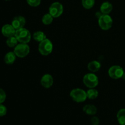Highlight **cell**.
<instances>
[{"label":"cell","mask_w":125,"mask_h":125,"mask_svg":"<svg viewBox=\"0 0 125 125\" xmlns=\"http://www.w3.org/2000/svg\"><path fill=\"white\" fill-rule=\"evenodd\" d=\"M70 97L76 103H83L87 98L86 92L81 89H74L70 92Z\"/></svg>","instance_id":"obj_3"},{"label":"cell","mask_w":125,"mask_h":125,"mask_svg":"<svg viewBox=\"0 0 125 125\" xmlns=\"http://www.w3.org/2000/svg\"><path fill=\"white\" fill-rule=\"evenodd\" d=\"M63 12V7L61 3L54 2L51 4L49 8V13L54 17L58 18Z\"/></svg>","instance_id":"obj_7"},{"label":"cell","mask_w":125,"mask_h":125,"mask_svg":"<svg viewBox=\"0 0 125 125\" xmlns=\"http://www.w3.org/2000/svg\"><path fill=\"white\" fill-rule=\"evenodd\" d=\"M87 68L92 73H95L100 70L101 68V63L97 61H92L88 63Z\"/></svg>","instance_id":"obj_13"},{"label":"cell","mask_w":125,"mask_h":125,"mask_svg":"<svg viewBox=\"0 0 125 125\" xmlns=\"http://www.w3.org/2000/svg\"><path fill=\"white\" fill-rule=\"evenodd\" d=\"M90 123L92 125H98L100 124V119L97 117H93L90 120Z\"/></svg>","instance_id":"obj_25"},{"label":"cell","mask_w":125,"mask_h":125,"mask_svg":"<svg viewBox=\"0 0 125 125\" xmlns=\"http://www.w3.org/2000/svg\"><path fill=\"white\" fill-rule=\"evenodd\" d=\"M124 70L123 68L119 65H113L110 67L109 69L108 73L109 76L111 78L114 79H118L120 78H122L123 73H124Z\"/></svg>","instance_id":"obj_8"},{"label":"cell","mask_w":125,"mask_h":125,"mask_svg":"<svg viewBox=\"0 0 125 125\" xmlns=\"http://www.w3.org/2000/svg\"><path fill=\"white\" fill-rule=\"evenodd\" d=\"M83 83L84 85L89 89L95 88L98 84V78L94 73H87L83 78Z\"/></svg>","instance_id":"obj_4"},{"label":"cell","mask_w":125,"mask_h":125,"mask_svg":"<svg viewBox=\"0 0 125 125\" xmlns=\"http://www.w3.org/2000/svg\"><path fill=\"white\" fill-rule=\"evenodd\" d=\"M113 9V6L111 2L106 1L101 4L100 6V12L103 14H109Z\"/></svg>","instance_id":"obj_12"},{"label":"cell","mask_w":125,"mask_h":125,"mask_svg":"<svg viewBox=\"0 0 125 125\" xmlns=\"http://www.w3.org/2000/svg\"><path fill=\"white\" fill-rule=\"evenodd\" d=\"M42 85L45 89H49L52 85L54 83V79L52 76L50 74H45L42 77L40 81Z\"/></svg>","instance_id":"obj_11"},{"label":"cell","mask_w":125,"mask_h":125,"mask_svg":"<svg viewBox=\"0 0 125 125\" xmlns=\"http://www.w3.org/2000/svg\"><path fill=\"white\" fill-rule=\"evenodd\" d=\"M18 40L15 36H12L10 37L7 38V40H6V44L7 46L10 48H13L15 47L17 45H18Z\"/></svg>","instance_id":"obj_19"},{"label":"cell","mask_w":125,"mask_h":125,"mask_svg":"<svg viewBox=\"0 0 125 125\" xmlns=\"http://www.w3.org/2000/svg\"><path fill=\"white\" fill-rule=\"evenodd\" d=\"M87 96V98L90 99V100H94L96 99V98L98 96V91L95 88H91L89 89L86 92Z\"/></svg>","instance_id":"obj_18"},{"label":"cell","mask_w":125,"mask_h":125,"mask_svg":"<svg viewBox=\"0 0 125 125\" xmlns=\"http://www.w3.org/2000/svg\"><path fill=\"white\" fill-rule=\"evenodd\" d=\"M98 24L100 28L103 30H109L112 27L113 20L109 14H103L98 18Z\"/></svg>","instance_id":"obj_6"},{"label":"cell","mask_w":125,"mask_h":125,"mask_svg":"<svg viewBox=\"0 0 125 125\" xmlns=\"http://www.w3.org/2000/svg\"><path fill=\"white\" fill-rule=\"evenodd\" d=\"M53 50V45L50 40L46 38L39 43V51L43 56H48L52 52Z\"/></svg>","instance_id":"obj_2"},{"label":"cell","mask_w":125,"mask_h":125,"mask_svg":"<svg viewBox=\"0 0 125 125\" xmlns=\"http://www.w3.org/2000/svg\"><path fill=\"white\" fill-rule=\"evenodd\" d=\"M33 38H34V39L35 41L40 43L42 41L45 40V39H46V36L43 32L39 31H36L34 33V34H33Z\"/></svg>","instance_id":"obj_16"},{"label":"cell","mask_w":125,"mask_h":125,"mask_svg":"<svg viewBox=\"0 0 125 125\" xmlns=\"http://www.w3.org/2000/svg\"><path fill=\"white\" fill-rule=\"evenodd\" d=\"M13 52L15 54L17 57L20 58H23L29 54L30 52V48L28 43H20L18 44L15 47H14Z\"/></svg>","instance_id":"obj_5"},{"label":"cell","mask_w":125,"mask_h":125,"mask_svg":"<svg viewBox=\"0 0 125 125\" xmlns=\"http://www.w3.org/2000/svg\"><path fill=\"white\" fill-rule=\"evenodd\" d=\"M117 120L120 125H125V109L119 110L117 114Z\"/></svg>","instance_id":"obj_17"},{"label":"cell","mask_w":125,"mask_h":125,"mask_svg":"<svg viewBox=\"0 0 125 125\" xmlns=\"http://www.w3.org/2000/svg\"><path fill=\"white\" fill-rule=\"evenodd\" d=\"M83 111L89 115H95L97 112V108L94 104H87L83 107Z\"/></svg>","instance_id":"obj_14"},{"label":"cell","mask_w":125,"mask_h":125,"mask_svg":"<svg viewBox=\"0 0 125 125\" xmlns=\"http://www.w3.org/2000/svg\"><path fill=\"white\" fill-rule=\"evenodd\" d=\"M7 108L4 105L0 104V117H3L7 114Z\"/></svg>","instance_id":"obj_24"},{"label":"cell","mask_w":125,"mask_h":125,"mask_svg":"<svg viewBox=\"0 0 125 125\" xmlns=\"http://www.w3.org/2000/svg\"><path fill=\"white\" fill-rule=\"evenodd\" d=\"M16 58H17V56L14 53V52L10 51V52H8L5 55L4 62L5 63L9 65L13 64L15 61Z\"/></svg>","instance_id":"obj_15"},{"label":"cell","mask_w":125,"mask_h":125,"mask_svg":"<svg viewBox=\"0 0 125 125\" xmlns=\"http://www.w3.org/2000/svg\"><path fill=\"white\" fill-rule=\"evenodd\" d=\"M95 0H82V5L86 9H90L94 6Z\"/></svg>","instance_id":"obj_21"},{"label":"cell","mask_w":125,"mask_h":125,"mask_svg":"<svg viewBox=\"0 0 125 125\" xmlns=\"http://www.w3.org/2000/svg\"><path fill=\"white\" fill-rule=\"evenodd\" d=\"M5 1H10V0H5Z\"/></svg>","instance_id":"obj_27"},{"label":"cell","mask_w":125,"mask_h":125,"mask_svg":"<svg viewBox=\"0 0 125 125\" xmlns=\"http://www.w3.org/2000/svg\"><path fill=\"white\" fill-rule=\"evenodd\" d=\"M26 24V19L23 16H16L13 18L12 21V25L13 28L17 30V29H21L24 28Z\"/></svg>","instance_id":"obj_9"},{"label":"cell","mask_w":125,"mask_h":125,"mask_svg":"<svg viewBox=\"0 0 125 125\" xmlns=\"http://www.w3.org/2000/svg\"><path fill=\"white\" fill-rule=\"evenodd\" d=\"M15 36L17 39L18 42L23 43H28L31 39L30 31L24 28L16 30Z\"/></svg>","instance_id":"obj_1"},{"label":"cell","mask_w":125,"mask_h":125,"mask_svg":"<svg viewBox=\"0 0 125 125\" xmlns=\"http://www.w3.org/2000/svg\"><path fill=\"white\" fill-rule=\"evenodd\" d=\"M16 29L13 27L12 24H7L4 25L1 29V32L4 37H10L14 36L15 34Z\"/></svg>","instance_id":"obj_10"},{"label":"cell","mask_w":125,"mask_h":125,"mask_svg":"<svg viewBox=\"0 0 125 125\" xmlns=\"http://www.w3.org/2000/svg\"><path fill=\"white\" fill-rule=\"evenodd\" d=\"M122 78L123 79H124V80H125V72H124V73H123V76H122Z\"/></svg>","instance_id":"obj_26"},{"label":"cell","mask_w":125,"mask_h":125,"mask_svg":"<svg viewBox=\"0 0 125 125\" xmlns=\"http://www.w3.org/2000/svg\"><path fill=\"white\" fill-rule=\"evenodd\" d=\"M54 17L50 14V13H46L44 15L42 19V21L43 24H45V25H49V24H51L53 21Z\"/></svg>","instance_id":"obj_20"},{"label":"cell","mask_w":125,"mask_h":125,"mask_svg":"<svg viewBox=\"0 0 125 125\" xmlns=\"http://www.w3.org/2000/svg\"><path fill=\"white\" fill-rule=\"evenodd\" d=\"M6 98V94L4 90L0 88V104H2Z\"/></svg>","instance_id":"obj_23"},{"label":"cell","mask_w":125,"mask_h":125,"mask_svg":"<svg viewBox=\"0 0 125 125\" xmlns=\"http://www.w3.org/2000/svg\"><path fill=\"white\" fill-rule=\"evenodd\" d=\"M27 3L31 7H37L41 3V0H26Z\"/></svg>","instance_id":"obj_22"}]
</instances>
